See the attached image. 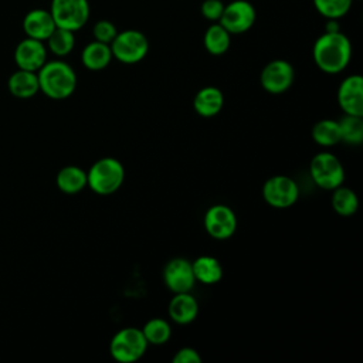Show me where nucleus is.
I'll return each instance as SVG.
<instances>
[{"label": "nucleus", "mask_w": 363, "mask_h": 363, "mask_svg": "<svg viewBox=\"0 0 363 363\" xmlns=\"http://www.w3.org/2000/svg\"><path fill=\"white\" fill-rule=\"evenodd\" d=\"M312 57L316 67L326 74H339L350 62L352 44L350 40L340 31H325L316 38Z\"/></svg>", "instance_id": "obj_1"}, {"label": "nucleus", "mask_w": 363, "mask_h": 363, "mask_svg": "<svg viewBox=\"0 0 363 363\" xmlns=\"http://www.w3.org/2000/svg\"><path fill=\"white\" fill-rule=\"evenodd\" d=\"M40 91L51 99H65L71 96L77 88V74L74 68L62 61L52 60L37 71Z\"/></svg>", "instance_id": "obj_2"}, {"label": "nucleus", "mask_w": 363, "mask_h": 363, "mask_svg": "<svg viewBox=\"0 0 363 363\" xmlns=\"http://www.w3.org/2000/svg\"><path fill=\"white\" fill-rule=\"evenodd\" d=\"M123 182L125 167L115 157L98 159L86 172V186L99 196L113 194Z\"/></svg>", "instance_id": "obj_3"}, {"label": "nucleus", "mask_w": 363, "mask_h": 363, "mask_svg": "<svg viewBox=\"0 0 363 363\" xmlns=\"http://www.w3.org/2000/svg\"><path fill=\"white\" fill-rule=\"evenodd\" d=\"M147 346L149 343L146 342L142 329L129 326L118 330L112 336L109 353L119 363H133L146 353Z\"/></svg>", "instance_id": "obj_4"}, {"label": "nucleus", "mask_w": 363, "mask_h": 363, "mask_svg": "<svg viewBox=\"0 0 363 363\" xmlns=\"http://www.w3.org/2000/svg\"><path fill=\"white\" fill-rule=\"evenodd\" d=\"M309 173L313 183L323 190H333L345 180L343 164L330 152L316 153L311 160Z\"/></svg>", "instance_id": "obj_5"}, {"label": "nucleus", "mask_w": 363, "mask_h": 363, "mask_svg": "<svg viewBox=\"0 0 363 363\" xmlns=\"http://www.w3.org/2000/svg\"><path fill=\"white\" fill-rule=\"evenodd\" d=\"M112 57L123 64H136L142 61L149 51L147 37L138 30H125L112 40Z\"/></svg>", "instance_id": "obj_6"}, {"label": "nucleus", "mask_w": 363, "mask_h": 363, "mask_svg": "<svg viewBox=\"0 0 363 363\" xmlns=\"http://www.w3.org/2000/svg\"><path fill=\"white\" fill-rule=\"evenodd\" d=\"M50 13L57 27L75 33L89 18V3L88 0H51Z\"/></svg>", "instance_id": "obj_7"}, {"label": "nucleus", "mask_w": 363, "mask_h": 363, "mask_svg": "<svg viewBox=\"0 0 363 363\" xmlns=\"http://www.w3.org/2000/svg\"><path fill=\"white\" fill-rule=\"evenodd\" d=\"M265 203L274 208L292 207L299 197V187L294 179L285 174H275L265 180L262 186Z\"/></svg>", "instance_id": "obj_8"}, {"label": "nucleus", "mask_w": 363, "mask_h": 363, "mask_svg": "<svg viewBox=\"0 0 363 363\" xmlns=\"http://www.w3.org/2000/svg\"><path fill=\"white\" fill-rule=\"evenodd\" d=\"M295 79L294 67L285 60H272L261 71V86L272 95L284 94L291 88Z\"/></svg>", "instance_id": "obj_9"}, {"label": "nucleus", "mask_w": 363, "mask_h": 363, "mask_svg": "<svg viewBox=\"0 0 363 363\" xmlns=\"http://www.w3.org/2000/svg\"><path fill=\"white\" fill-rule=\"evenodd\" d=\"M204 228L214 240H228L237 230V216L225 204H214L204 214Z\"/></svg>", "instance_id": "obj_10"}, {"label": "nucleus", "mask_w": 363, "mask_h": 363, "mask_svg": "<svg viewBox=\"0 0 363 363\" xmlns=\"http://www.w3.org/2000/svg\"><path fill=\"white\" fill-rule=\"evenodd\" d=\"M255 9L247 0H234L224 6L218 23L230 34H242L248 31L255 21Z\"/></svg>", "instance_id": "obj_11"}, {"label": "nucleus", "mask_w": 363, "mask_h": 363, "mask_svg": "<svg viewBox=\"0 0 363 363\" xmlns=\"http://www.w3.org/2000/svg\"><path fill=\"white\" fill-rule=\"evenodd\" d=\"M163 282L173 294L190 292L196 285L191 261L177 257L172 258L163 269Z\"/></svg>", "instance_id": "obj_12"}, {"label": "nucleus", "mask_w": 363, "mask_h": 363, "mask_svg": "<svg viewBox=\"0 0 363 363\" xmlns=\"http://www.w3.org/2000/svg\"><path fill=\"white\" fill-rule=\"evenodd\" d=\"M337 104L346 115L363 116V78L359 74L346 77L337 88Z\"/></svg>", "instance_id": "obj_13"}, {"label": "nucleus", "mask_w": 363, "mask_h": 363, "mask_svg": "<svg viewBox=\"0 0 363 363\" xmlns=\"http://www.w3.org/2000/svg\"><path fill=\"white\" fill-rule=\"evenodd\" d=\"M13 57L17 68L37 72L47 61V47L44 41L26 37L16 45Z\"/></svg>", "instance_id": "obj_14"}, {"label": "nucleus", "mask_w": 363, "mask_h": 363, "mask_svg": "<svg viewBox=\"0 0 363 363\" xmlns=\"http://www.w3.org/2000/svg\"><path fill=\"white\" fill-rule=\"evenodd\" d=\"M21 26L26 37L40 41H45L57 27L50 10L45 9L30 10L24 16Z\"/></svg>", "instance_id": "obj_15"}, {"label": "nucleus", "mask_w": 363, "mask_h": 363, "mask_svg": "<svg viewBox=\"0 0 363 363\" xmlns=\"http://www.w3.org/2000/svg\"><path fill=\"white\" fill-rule=\"evenodd\" d=\"M169 318L177 325H189L199 315L197 299L190 292L174 294L167 306Z\"/></svg>", "instance_id": "obj_16"}, {"label": "nucleus", "mask_w": 363, "mask_h": 363, "mask_svg": "<svg viewBox=\"0 0 363 363\" xmlns=\"http://www.w3.org/2000/svg\"><path fill=\"white\" fill-rule=\"evenodd\" d=\"M9 91L13 96L20 99H28L40 92V84L37 72L17 68L7 81Z\"/></svg>", "instance_id": "obj_17"}, {"label": "nucleus", "mask_w": 363, "mask_h": 363, "mask_svg": "<svg viewBox=\"0 0 363 363\" xmlns=\"http://www.w3.org/2000/svg\"><path fill=\"white\" fill-rule=\"evenodd\" d=\"M224 105V95L217 86H204L193 98L194 111L203 118L216 116Z\"/></svg>", "instance_id": "obj_18"}, {"label": "nucleus", "mask_w": 363, "mask_h": 363, "mask_svg": "<svg viewBox=\"0 0 363 363\" xmlns=\"http://www.w3.org/2000/svg\"><path fill=\"white\" fill-rule=\"evenodd\" d=\"M112 58L113 57H112L111 45L96 40L88 43L81 52V61L84 67L89 71H101L106 68L112 61Z\"/></svg>", "instance_id": "obj_19"}, {"label": "nucleus", "mask_w": 363, "mask_h": 363, "mask_svg": "<svg viewBox=\"0 0 363 363\" xmlns=\"http://www.w3.org/2000/svg\"><path fill=\"white\" fill-rule=\"evenodd\" d=\"M196 282L213 285L221 281L223 267L220 261L213 255H200L191 262Z\"/></svg>", "instance_id": "obj_20"}, {"label": "nucleus", "mask_w": 363, "mask_h": 363, "mask_svg": "<svg viewBox=\"0 0 363 363\" xmlns=\"http://www.w3.org/2000/svg\"><path fill=\"white\" fill-rule=\"evenodd\" d=\"M57 187L65 194H77L86 186V172L75 164L64 166L55 177Z\"/></svg>", "instance_id": "obj_21"}, {"label": "nucleus", "mask_w": 363, "mask_h": 363, "mask_svg": "<svg viewBox=\"0 0 363 363\" xmlns=\"http://www.w3.org/2000/svg\"><path fill=\"white\" fill-rule=\"evenodd\" d=\"M231 34L218 23L216 21L211 24L204 33V47L211 55H223L230 48Z\"/></svg>", "instance_id": "obj_22"}, {"label": "nucleus", "mask_w": 363, "mask_h": 363, "mask_svg": "<svg viewBox=\"0 0 363 363\" xmlns=\"http://www.w3.org/2000/svg\"><path fill=\"white\" fill-rule=\"evenodd\" d=\"M312 139L315 143L323 147L337 145L339 142H342L339 122L333 119L318 121L312 128Z\"/></svg>", "instance_id": "obj_23"}, {"label": "nucleus", "mask_w": 363, "mask_h": 363, "mask_svg": "<svg viewBox=\"0 0 363 363\" xmlns=\"http://www.w3.org/2000/svg\"><path fill=\"white\" fill-rule=\"evenodd\" d=\"M332 207L333 210L343 217L353 216L359 207V199L356 193L346 187V186H337L336 189L332 190Z\"/></svg>", "instance_id": "obj_24"}, {"label": "nucleus", "mask_w": 363, "mask_h": 363, "mask_svg": "<svg viewBox=\"0 0 363 363\" xmlns=\"http://www.w3.org/2000/svg\"><path fill=\"white\" fill-rule=\"evenodd\" d=\"M47 50H50L57 57H65L68 55L75 45V35L74 31L55 27V30L50 34V37L45 40Z\"/></svg>", "instance_id": "obj_25"}, {"label": "nucleus", "mask_w": 363, "mask_h": 363, "mask_svg": "<svg viewBox=\"0 0 363 363\" xmlns=\"http://www.w3.org/2000/svg\"><path fill=\"white\" fill-rule=\"evenodd\" d=\"M142 333L149 345H164L172 336V326L166 319L162 318H153L147 320L143 328Z\"/></svg>", "instance_id": "obj_26"}, {"label": "nucleus", "mask_w": 363, "mask_h": 363, "mask_svg": "<svg viewBox=\"0 0 363 363\" xmlns=\"http://www.w3.org/2000/svg\"><path fill=\"white\" fill-rule=\"evenodd\" d=\"M339 122L342 140L349 145H360L363 142V116L343 115Z\"/></svg>", "instance_id": "obj_27"}, {"label": "nucleus", "mask_w": 363, "mask_h": 363, "mask_svg": "<svg viewBox=\"0 0 363 363\" xmlns=\"http://www.w3.org/2000/svg\"><path fill=\"white\" fill-rule=\"evenodd\" d=\"M353 0H313L315 9L326 18L339 20L352 7Z\"/></svg>", "instance_id": "obj_28"}, {"label": "nucleus", "mask_w": 363, "mask_h": 363, "mask_svg": "<svg viewBox=\"0 0 363 363\" xmlns=\"http://www.w3.org/2000/svg\"><path fill=\"white\" fill-rule=\"evenodd\" d=\"M92 34L96 41L111 44L112 40L115 38V35L118 34V30H116L115 24L111 23L109 20H99L95 23V26L92 28Z\"/></svg>", "instance_id": "obj_29"}, {"label": "nucleus", "mask_w": 363, "mask_h": 363, "mask_svg": "<svg viewBox=\"0 0 363 363\" xmlns=\"http://www.w3.org/2000/svg\"><path fill=\"white\" fill-rule=\"evenodd\" d=\"M224 3L221 0H204L201 3L200 11L203 14V17H206L210 21H218L223 10H224Z\"/></svg>", "instance_id": "obj_30"}, {"label": "nucleus", "mask_w": 363, "mask_h": 363, "mask_svg": "<svg viewBox=\"0 0 363 363\" xmlns=\"http://www.w3.org/2000/svg\"><path fill=\"white\" fill-rule=\"evenodd\" d=\"M173 363H200L201 357L194 347H182L172 357Z\"/></svg>", "instance_id": "obj_31"}, {"label": "nucleus", "mask_w": 363, "mask_h": 363, "mask_svg": "<svg viewBox=\"0 0 363 363\" xmlns=\"http://www.w3.org/2000/svg\"><path fill=\"white\" fill-rule=\"evenodd\" d=\"M326 31H328V33L340 31V30H339V24H337V20H336V18H328V23H326Z\"/></svg>", "instance_id": "obj_32"}]
</instances>
